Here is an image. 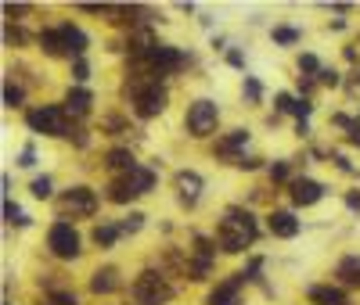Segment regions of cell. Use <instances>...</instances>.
Wrapping results in <instances>:
<instances>
[{"label":"cell","mask_w":360,"mask_h":305,"mask_svg":"<svg viewBox=\"0 0 360 305\" xmlns=\"http://www.w3.org/2000/svg\"><path fill=\"white\" fill-rule=\"evenodd\" d=\"M339 280L350 284V287H360V255H346L339 262Z\"/></svg>","instance_id":"15"},{"label":"cell","mask_w":360,"mask_h":305,"mask_svg":"<svg viewBox=\"0 0 360 305\" xmlns=\"http://www.w3.org/2000/svg\"><path fill=\"white\" fill-rule=\"evenodd\" d=\"M87 76H90V65H87L83 58H76V65H72V79H76V83H83Z\"/></svg>","instance_id":"30"},{"label":"cell","mask_w":360,"mask_h":305,"mask_svg":"<svg viewBox=\"0 0 360 305\" xmlns=\"http://www.w3.org/2000/svg\"><path fill=\"white\" fill-rule=\"evenodd\" d=\"M90 90H83V87H69V93H65V108L72 111V115H87L90 111Z\"/></svg>","instance_id":"13"},{"label":"cell","mask_w":360,"mask_h":305,"mask_svg":"<svg viewBox=\"0 0 360 305\" xmlns=\"http://www.w3.org/2000/svg\"><path fill=\"white\" fill-rule=\"evenodd\" d=\"M317 83H324V87H339V72H335V69H321V72H317Z\"/></svg>","instance_id":"31"},{"label":"cell","mask_w":360,"mask_h":305,"mask_svg":"<svg viewBox=\"0 0 360 305\" xmlns=\"http://www.w3.org/2000/svg\"><path fill=\"white\" fill-rule=\"evenodd\" d=\"M123 227H116V223H101V227H94V245L98 248H112L116 240H119Z\"/></svg>","instance_id":"20"},{"label":"cell","mask_w":360,"mask_h":305,"mask_svg":"<svg viewBox=\"0 0 360 305\" xmlns=\"http://www.w3.org/2000/svg\"><path fill=\"white\" fill-rule=\"evenodd\" d=\"M256 219L248 216V212H238V208H231V212L220 219V230H216V240H220V248L231 251V255H238L245 251L248 245L256 240Z\"/></svg>","instance_id":"1"},{"label":"cell","mask_w":360,"mask_h":305,"mask_svg":"<svg viewBox=\"0 0 360 305\" xmlns=\"http://www.w3.org/2000/svg\"><path fill=\"white\" fill-rule=\"evenodd\" d=\"M227 65H234V69H242V65H245V58H242L238 51H227Z\"/></svg>","instance_id":"39"},{"label":"cell","mask_w":360,"mask_h":305,"mask_svg":"<svg viewBox=\"0 0 360 305\" xmlns=\"http://www.w3.org/2000/svg\"><path fill=\"white\" fill-rule=\"evenodd\" d=\"M33 194L36 198H51V180H47V176H36L33 180Z\"/></svg>","instance_id":"29"},{"label":"cell","mask_w":360,"mask_h":305,"mask_svg":"<svg viewBox=\"0 0 360 305\" xmlns=\"http://www.w3.org/2000/svg\"><path fill=\"white\" fill-rule=\"evenodd\" d=\"M98 208V198H94L90 187H69L65 198H61V212H72V216H94Z\"/></svg>","instance_id":"7"},{"label":"cell","mask_w":360,"mask_h":305,"mask_svg":"<svg viewBox=\"0 0 360 305\" xmlns=\"http://www.w3.org/2000/svg\"><path fill=\"white\" fill-rule=\"evenodd\" d=\"M335 166H339V169H342V172H353V166H350V162H346V155H335Z\"/></svg>","instance_id":"40"},{"label":"cell","mask_w":360,"mask_h":305,"mask_svg":"<svg viewBox=\"0 0 360 305\" xmlns=\"http://www.w3.org/2000/svg\"><path fill=\"white\" fill-rule=\"evenodd\" d=\"M245 98H248V101H260V98H263V87L256 83V79H245Z\"/></svg>","instance_id":"32"},{"label":"cell","mask_w":360,"mask_h":305,"mask_svg":"<svg viewBox=\"0 0 360 305\" xmlns=\"http://www.w3.org/2000/svg\"><path fill=\"white\" fill-rule=\"evenodd\" d=\"M134 298L140 302V305H159V302H169L173 298V287H169L159 273H140L137 277V284H134Z\"/></svg>","instance_id":"3"},{"label":"cell","mask_w":360,"mask_h":305,"mask_svg":"<svg viewBox=\"0 0 360 305\" xmlns=\"http://www.w3.org/2000/svg\"><path fill=\"white\" fill-rule=\"evenodd\" d=\"M4 11H8V14H22V11H25V4H8Z\"/></svg>","instance_id":"42"},{"label":"cell","mask_w":360,"mask_h":305,"mask_svg":"<svg viewBox=\"0 0 360 305\" xmlns=\"http://www.w3.org/2000/svg\"><path fill=\"white\" fill-rule=\"evenodd\" d=\"M220 122V111H216L213 101H195L187 108V133L191 137H209Z\"/></svg>","instance_id":"5"},{"label":"cell","mask_w":360,"mask_h":305,"mask_svg":"<svg viewBox=\"0 0 360 305\" xmlns=\"http://www.w3.org/2000/svg\"><path fill=\"white\" fill-rule=\"evenodd\" d=\"M25 122H29V130H33V133H47V137H72V133H69V122H65V111L54 108V104H43V108H36V111H29Z\"/></svg>","instance_id":"2"},{"label":"cell","mask_w":360,"mask_h":305,"mask_svg":"<svg viewBox=\"0 0 360 305\" xmlns=\"http://www.w3.org/2000/svg\"><path fill=\"white\" fill-rule=\"evenodd\" d=\"M245 140H248V133H245V130H234L227 140H220V144H216V151H220V155H231V151H238Z\"/></svg>","instance_id":"22"},{"label":"cell","mask_w":360,"mask_h":305,"mask_svg":"<svg viewBox=\"0 0 360 305\" xmlns=\"http://www.w3.org/2000/svg\"><path fill=\"white\" fill-rule=\"evenodd\" d=\"M177 190H180V201L191 205L202 190V176L198 172H177Z\"/></svg>","instance_id":"12"},{"label":"cell","mask_w":360,"mask_h":305,"mask_svg":"<svg viewBox=\"0 0 360 305\" xmlns=\"http://www.w3.org/2000/svg\"><path fill=\"white\" fill-rule=\"evenodd\" d=\"M116 287H119V273H116L112 266H108V269H98V273H94V280H90V291H94V295H112Z\"/></svg>","instance_id":"11"},{"label":"cell","mask_w":360,"mask_h":305,"mask_svg":"<svg viewBox=\"0 0 360 305\" xmlns=\"http://www.w3.org/2000/svg\"><path fill=\"white\" fill-rule=\"evenodd\" d=\"M267 227H271L274 237H295V234H299V219H295L292 212H271Z\"/></svg>","instance_id":"10"},{"label":"cell","mask_w":360,"mask_h":305,"mask_svg":"<svg viewBox=\"0 0 360 305\" xmlns=\"http://www.w3.org/2000/svg\"><path fill=\"white\" fill-rule=\"evenodd\" d=\"M310 108H314V104H310V101H295V104H292V115H299V122H306Z\"/></svg>","instance_id":"34"},{"label":"cell","mask_w":360,"mask_h":305,"mask_svg":"<svg viewBox=\"0 0 360 305\" xmlns=\"http://www.w3.org/2000/svg\"><path fill=\"white\" fill-rule=\"evenodd\" d=\"M299 69H303V72H321V61H317L314 54H303V58H299Z\"/></svg>","instance_id":"33"},{"label":"cell","mask_w":360,"mask_h":305,"mask_svg":"<svg viewBox=\"0 0 360 305\" xmlns=\"http://www.w3.org/2000/svg\"><path fill=\"white\" fill-rule=\"evenodd\" d=\"M61 36H65V47H69V54H83L87 51V33L83 29H76V25H61Z\"/></svg>","instance_id":"18"},{"label":"cell","mask_w":360,"mask_h":305,"mask_svg":"<svg viewBox=\"0 0 360 305\" xmlns=\"http://www.w3.org/2000/svg\"><path fill=\"white\" fill-rule=\"evenodd\" d=\"M271 176H274V180H288V162H274Z\"/></svg>","instance_id":"35"},{"label":"cell","mask_w":360,"mask_h":305,"mask_svg":"<svg viewBox=\"0 0 360 305\" xmlns=\"http://www.w3.org/2000/svg\"><path fill=\"white\" fill-rule=\"evenodd\" d=\"M209 266H213V259H209V255H198V259L191 262V280H206Z\"/></svg>","instance_id":"25"},{"label":"cell","mask_w":360,"mask_h":305,"mask_svg":"<svg viewBox=\"0 0 360 305\" xmlns=\"http://www.w3.org/2000/svg\"><path fill=\"white\" fill-rule=\"evenodd\" d=\"M47 248H51L58 259H76L80 255V234L72 230V223L58 219L51 230H47Z\"/></svg>","instance_id":"4"},{"label":"cell","mask_w":360,"mask_h":305,"mask_svg":"<svg viewBox=\"0 0 360 305\" xmlns=\"http://www.w3.org/2000/svg\"><path fill=\"white\" fill-rule=\"evenodd\" d=\"M19 166H25V169H29V166H36V155H33V148H25V151L19 155Z\"/></svg>","instance_id":"36"},{"label":"cell","mask_w":360,"mask_h":305,"mask_svg":"<svg viewBox=\"0 0 360 305\" xmlns=\"http://www.w3.org/2000/svg\"><path fill=\"white\" fill-rule=\"evenodd\" d=\"M274 101H277V108H281V111H292V104H295V98H288V93H277Z\"/></svg>","instance_id":"37"},{"label":"cell","mask_w":360,"mask_h":305,"mask_svg":"<svg viewBox=\"0 0 360 305\" xmlns=\"http://www.w3.org/2000/svg\"><path fill=\"white\" fill-rule=\"evenodd\" d=\"M310 302H317V305H350L342 287H310Z\"/></svg>","instance_id":"14"},{"label":"cell","mask_w":360,"mask_h":305,"mask_svg":"<svg viewBox=\"0 0 360 305\" xmlns=\"http://www.w3.org/2000/svg\"><path fill=\"white\" fill-rule=\"evenodd\" d=\"M274 43H299V29H292V25H277L274 29Z\"/></svg>","instance_id":"23"},{"label":"cell","mask_w":360,"mask_h":305,"mask_svg":"<svg viewBox=\"0 0 360 305\" xmlns=\"http://www.w3.org/2000/svg\"><path fill=\"white\" fill-rule=\"evenodd\" d=\"M127 183L134 187V194H148V190L155 187V172H151V169H145V166H137V169L127 176Z\"/></svg>","instance_id":"16"},{"label":"cell","mask_w":360,"mask_h":305,"mask_svg":"<svg viewBox=\"0 0 360 305\" xmlns=\"http://www.w3.org/2000/svg\"><path fill=\"white\" fill-rule=\"evenodd\" d=\"M119 227H123V234H137L140 227H145V216H140V212H130L127 219L119 223Z\"/></svg>","instance_id":"26"},{"label":"cell","mask_w":360,"mask_h":305,"mask_svg":"<svg viewBox=\"0 0 360 305\" xmlns=\"http://www.w3.org/2000/svg\"><path fill=\"white\" fill-rule=\"evenodd\" d=\"M324 198V187L317 183V180H292V201L295 205H317Z\"/></svg>","instance_id":"9"},{"label":"cell","mask_w":360,"mask_h":305,"mask_svg":"<svg viewBox=\"0 0 360 305\" xmlns=\"http://www.w3.org/2000/svg\"><path fill=\"white\" fill-rule=\"evenodd\" d=\"M248 280V273H234L231 280H224V284H216L213 291H209V305H238V291H242V284Z\"/></svg>","instance_id":"8"},{"label":"cell","mask_w":360,"mask_h":305,"mask_svg":"<svg viewBox=\"0 0 360 305\" xmlns=\"http://www.w3.org/2000/svg\"><path fill=\"white\" fill-rule=\"evenodd\" d=\"M108 198H112V201H119V205H127V201H134L137 194H134V187H130L127 180H116L112 187H108Z\"/></svg>","instance_id":"21"},{"label":"cell","mask_w":360,"mask_h":305,"mask_svg":"<svg viewBox=\"0 0 360 305\" xmlns=\"http://www.w3.org/2000/svg\"><path fill=\"white\" fill-rule=\"evenodd\" d=\"M43 305H80V302H76V295H69V291H54V295L43 298Z\"/></svg>","instance_id":"27"},{"label":"cell","mask_w":360,"mask_h":305,"mask_svg":"<svg viewBox=\"0 0 360 305\" xmlns=\"http://www.w3.org/2000/svg\"><path fill=\"white\" fill-rule=\"evenodd\" d=\"M130 93H134V108H137L140 119H155V115H162V111H166V90L159 83L134 87Z\"/></svg>","instance_id":"6"},{"label":"cell","mask_w":360,"mask_h":305,"mask_svg":"<svg viewBox=\"0 0 360 305\" xmlns=\"http://www.w3.org/2000/svg\"><path fill=\"white\" fill-rule=\"evenodd\" d=\"M4 216H8V223H14V227H29V219L22 216V208L14 201H4Z\"/></svg>","instance_id":"24"},{"label":"cell","mask_w":360,"mask_h":305,"mask_svg":"<svg viewBox=\"0 0 360 305\" xmlns=\"http://www.w3.org/2000/svg\"><path fill=\"white\" fill-rule=\"evenodd\" d=\"M40 47H43V51L51 54V58H58V54H65V51H69V47H65V36H61V29H58V33H54V29L40 33Z\"/></svg>","instance_id":"19"},{"label":"cell","mask_w":360,"mask_h":305,"mask_svg":"<svg viewBox=\"0 0 360 305\" xmlns=\"http://www.w3.org/2000/svg\"><path fill=\"white\" fill-rule=\"evenodd\" d=\"M4 104H8V108H19V104H22V90L14 87V83L4 87Z\"/></svg>","instance_id":"28"},{"label":"cell","mask_w":360,"mask_h":305,"mask_svg":"<svg viewBox=\"0 0 360 305\" xmlns=\"http://www.w3.org/2000/svg\"><path fill=\"white\" fill-rule=\"evenodd\" d=\"M346 205L353 208V212H360V194H357V190H353V194H346Z\"/></svg>","instance_id":"41"},{"label":"cell","mask_w":360,"mask_h":305,"mask_svg":"<svg viewBox=\"0 0 360 305\" xmlns=\"http://www.w3.org/2000/svg\"><path fill=\"white\" fill-rule=\"evenodd\" d=\"M108 169H112V172H134L137 169V162H134V155L130 151H123V148H116V151H108V162H105Z\"/></svg>","instance_id":"17"},{"label":"cell","mask_w":360,"mask_h":305,"mask_svg":"<svg viewBox=\"0 0 360 305\" xmlns=\"http://www.w3.org/2000/svg\"><path fill=\"white\" fill-rule=\"evenodd\" d=\"M4 36H8V43H22V40H25L22 29H11V25H8V33H4Z\"/></svg>","instance_id":"38"}]
</instances>
